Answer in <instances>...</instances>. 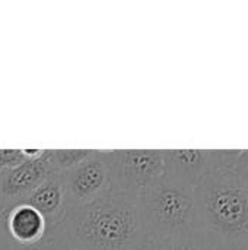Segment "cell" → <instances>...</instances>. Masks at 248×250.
<instances>
[{"instance_id": "1", "label": "cell", "mask_w": 248, "mask_h": 250, "mask_svg": "<svg viewBox=\"0 0 248 250\" xmlns=\"http://www.w3.org/2000/svg\"><path fill=\"white\" fill-rule=\"evenodd\" d=\"M45 242L76 250H143L149 239L137 198L110 190L88 204H66Z\"/></svg>"}, {"instance_id": "2", "label": "cell", "mask_w": 248, "mask_h": 250, "mask_svg": "<svg viewBox=\"0 0 248 250\" xmlns=\"http://www.w3.org/2000/svg\"><path fill=\"white\" fill-rule=\"evenodd\" d=\"M196 230L213 250H248V185L234 166L208 173L194 189Z\"/></svg>"}, {"instance_id": "3", "label": "cell", "mask_w": 248, "mask_h": 250, "mask_svg": "<svg viewBox=\"0 0 248 250\" xmlns=\"http://www.w3.org/2000/svg\"><path fill=\"white\" fill-rule=\"evenodd\" d=\"M137 202L149 242L196 229L194 190L165 176L140 195Z\"/></svg>"}, {"instance_id": "4", "label": "cell", "mask_w": 248, "mask_h": 250, "mask_svg": "<svg viewBox=\"0 0 248 250\" xmlns=\"http://www.w3.org/2000/svg\"><path fill=\"white\" fill-rule=\"evenodd\" d=\"M111 170V190L139 198L165 174L162 149L107 151Z\"/></svg>"}, {"instance_id": "5", "label": "cell", "mask_w": 248, "mask_h": 250, "mask_svg": "<svg viewBox=\"0 0 248 250\" xmlns=\"http://www.w3.org/2000/svg\"><path fill=\"white\" fill-rule=\"evenodd\" d=\"M56 171L51 149H42L37 157L28 158L15 167L3 168L0 171V217L23 204Z\"/></svg>"}, {"instance_id": "6", "label": "cell", "mask_w": 248, "mask_h": 250, "mask_svg": "<svg viewBox=\"0 0 248 250\" xmlns=\"http://www.w3.org/2000/svg\"><path fill=\"white\" fill-rule=\"evenodd\" d=\"M165 177L196 189L203 177L212 170L224 166H234L240 149H162Z\"/></svg>"}, {"instance_id": "7", "label": "cell", "mask_w": 248, "mask_h": 250, "mask_svg": "<svg viewBox=\"0 0 248 250\" xmlns=\"http://www.w3.org/2000/svg\"><path fill=\"white\" fill-rule=\"evenodd\" d=\"M66 190V204L82 205L92 202L111 190V170L107 151H95L73 166L61 171Z\"/></svg>"}, {"instance_id": "8", "label": "cell", "mask_w": 248, "mask_h": 250, "mask_svg": "<svg viewBox=\"0 0 248 250\" xmlns=\"http://www.w3.org/2000/svg\"><path fill=\"white\" fill-rule=\"evenodd\" d=\"M1 217L9 237L22 249L32 250L47 240L48 226L32 207L20 204Z\"/></svg>"}, {"instance_id": "9", "label": "cell", "mask_w": 248, "mask_h": 250, "mask_svg": "<svg viewBox=\"0 0 248 250\" xmlns=\"http://www.w3.org/2000/svg\"><path fill=\"white\" fill-rule=\"evenodd\" d=\"M37 209L48 226V233L60 223L66 208V190L61 171L50 174L23 202Z\"/></svg>"}, {"instance_id": "10", "label": "cell", "mask_w": 248, "mask_h": 250, "mask_svg": "<svg viewBox=\"0 0 248 250\" xmlns=\"http://www.w3.org/2000/svg\"><path fill=\"white\" fill-rule=\"evenodd\" d=\"M143 250H213L199 230H190L162 240L149 242Z\"/></svg>"}, {"instance_id": "11", "label": "cell", "mask_w": 248, "mask_h": 250, "mask_svg": "<svg viewBox=\"0 0 248 250\" xmlns=\"http://www.w3.org/2000/svg\"><path fill=\"white\" fill-rule=\"evenodd\" d=\"M92 149H51V158L57 171H66L85 160Z\"/></svg>"}, {"instance_id": "12", "label": "cell", "mask_w": 248, "mask_h": 250, "mask_svg": "<svg viewBox=\"0 0 248 250\" xmlns=\"http://www.w3.org/2000/svg\"><path fill=\"white\" fill-rule=\"evenodd\" d=\"M234 167H235V170L241 174V177L246 180V183L248 185V149L240 151V155H238Z\"/></svg>"}, {"instance_id": "13", "label": "cell", "mask_w": 248, "mask_h": 250, "mask_svg": "<svg viewBox=\"0 0 248 250\" xmlns=\"http://www.w3.org/2000/svg\"><path fill=\"white\" fill-rule=\"evenodd\" d=\"M32 250H76V249H70V248H64V246H60V245H54V243H42L37 248H34Z\"/></svg>"}]
</instances>
